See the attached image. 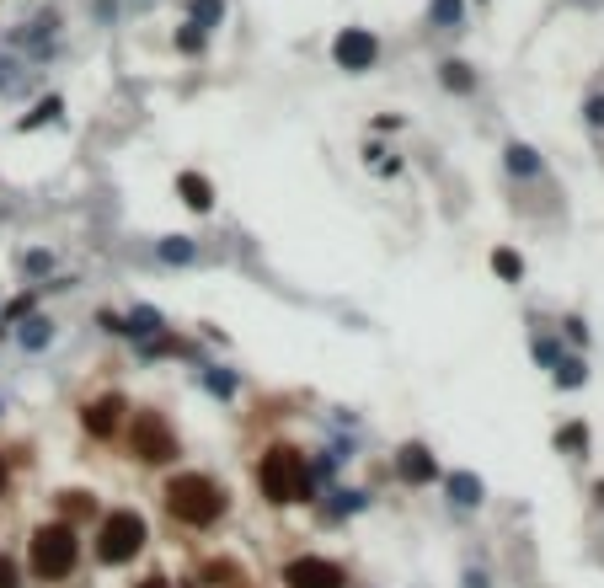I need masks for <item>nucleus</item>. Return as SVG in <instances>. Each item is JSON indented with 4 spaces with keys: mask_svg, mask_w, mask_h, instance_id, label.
Returning a JSON list of instances; mask_svg holds the SVG:
<instances>
[{
    "mask_svg": "<svg viewBox=\"0 0 604 588\" xmlns=\"http://www.w3.org/2000/svg\"><path fill=\"white\" fill-rule=\"evenodd\" d=\"M177 193H182V204H188V209H209V204H214L209 182L198 177V172H182V177H177Z\"/></svg>",
    "mask_w": 604,
    "mask_h": 588,
    "instance_id": "nucleus-10",
    "label": "nucleus"
},
{
    "mask_svg": "<svg viewBox=\"0 0 604 588\" xmlns=\"http://www.w3.org/2000/svg\"><path fill=\"white\" fill-rule=\"evenodd\" d=\"M396 471H401V482L423 487V482H433V476H439V460H433L423 444H407V450L396 455Z\"/></svg>",
    "mask_w": 604,
    "mask_h": 588,
    "instance_id": "nucleus-8",
    "label": "nucleus"
},
{
    "mask_svg": "<svg viewBox=\"0 0 604 588\" xmlns=\"http://www.w3.org/2000/svg\"><path fill=\"white\" fill-rule=\"evenodd\" d=\"M139 588H172V583H166V578H145V583H139Z\"/></svg>",
    "mask_w": 604,
    "mask_h": 588,
    "instance_id": "nucleus-22",
    "label": "nucleus"
},
{
    "mask_svg": "<svg viewBox=\"0 0 604 588\" xmlns=\"http://www.w3.org/2000/svg\"><path fill=\"white\" fill-rule=\"evenodd\" d=\"M220 17H225L220 0H193V27H220Z\"/></svg>",
    "mask_w": 604,
    "mask_h": 588,
    "instance_id": "nucleus-12",
    "label": "nucleus"
},
{
    "mask_svg": "<svg viewBox=\"0 0 604 588\" xmlns=\"http://www.w3.org/2000/svg\"><path fill=\"white\" fill-rule=\"evenodd\" d=\"M118 412H123V401H118V396H102V401H91V407H86V428L97 433V439H107V433L118 428Z\"/></svg>",
    "mask_w": 604,
    "mask_h": 588,
    "instance_id": "nucleus-9",
    "label": "nucleus"
},
{
    "mask_svg": "<svg viewBox=\"0 0 604 588\" xmlns=\"http://www.w3.org/2000/svg\"><path fill=\"white\" fill-rule=\"evenodd\" d=\"M257 487L268 503H305L311 498V471H305V455L289 450V444H278V450L262 455L257 466Z\"/></svg>",
    "mask_w": 604,
    "mask_h": 588,
    "instance_id": "nucleus-2",
    "label": "nucleus"
},
{
    "mask_svg": "<svg viewBox=\"0 0 604 588\" xmlns=\"http://www.w3.org/2000/svg\"><path fill=\"white\" fill-rule=\"evenodd\" d=\"M492 268H498V278H519V273H524V262H519L514 252H498V257H492Z\"/></svg>",
    "mask_w": 604,
    "mask_h": 588,
    "instance_id": "nucleus-14",
    "label": "nucleus"
},
{
    "mask_svg": "<svg viewBox=\"0 0 604 588\" xmlns=\"http://www.w3.org/2000/svg\"><path fill=\"white\" fill-rule=\"evenodd\" d=\"M508 166H514V172H524V177H535V172H540L535 150H524V145H514V150H508Z\"/></svg>",
    "mask_w": 604,
    "mask_h": 588,
    "instance_id": "nucleus-13",
    "label": "nucleus"
},
{
    "mask_svg": "<svg viewBox=\"0 0 604 588\" xmlns=\"http://www.w3.org/2000/svg\"><path fill=\"white\" fill-rule=\"evenodd\" d=\"M129 327H134V332H156V316H150V311H134Z\"/></svg>",
    "mask_w": 604,
    "mask_h": 588,
    "instance_id": "nucleus-19",
    "label": "nucleus"
},
{
    "mask_svg": "<svg viewBox=\"0 0 604 588\" xmlns=\"http://www.w3.org/2000/svg\"><path fill=\"white\" fill-rule=\"evenodd\" d=\"M449 492H455V503H482V482H476V476H449Z\"/></svg>",
    "mask_w": 604,
    "mask_h": 588,
    "instance_id": "nucleus-11",
    "label": "nucleus"
},
{
    "mask_svg": "<svg viewBox=\"0 0 604 588\" xmlns=\"http://www.w3.org/2000/svg\"><path fill=\"white\" fill-rule=\"evenodd\" d=\"M433 17H444V22H455L460 11H455V0H433Z\"/></svg>",
    "mask_w": 604,
    "mask_h": 588,
    "instance_id": "nucleus-20",
    "label": "nucleus"
},
{
    "mask_svg": "<svg viewBox=\"0 0 604 588\" xmlns=\"http://www.w3.org/2000/svg\"><path fill=\"white\" fill-rule=\"evenodd\" d=\"M588 123H594V129H604V97H588Z\"/></svg>",
    "mask_w": 604,
    "mask_h": 588,
    "instance_id": "nucleus-18",
    "label": "nucleus"
},
{
    "mask_svg": "<svg viewBox=\"0 0 604 588\" xmlns=\"http://www.w3.org/2000/svg\"><path fill=\"white\" fill-rule=\"evenodd\" d=\"M332 54H337V65H343V70H369V65H375V54H380V43L369 33H359V27H348V33L337 38Z\"/></svg>",
    "mask_w": 604,
    "mask_h": 588,
    "instance_id": "nucleus-7",
    "label": "nucleus"
},
{
    "mask_svg": "<svg viewBox=\"0 0 604 588\" xmlns=\"http://www.w3.org/2000/svg\"><path fill=\"white\" fill-rule=\"evenodd\" d=\"M129 450L145 460V466H166V460H177V433L166 428L161 412H134V423H129Z\"/></svg>",
    "mask_w": 604,
    "mask_h": 588,
    "instance_id": "nucleus-5",
    "label": "nucleus"
},
{
    "mask_svg": "<svg viewBox=\"0 0 604 588\" xmlns=\"http://www.w3.org/2000/svg\"><path fill=\"white\" fill-rule=\"evenodd\" d=\"M444 81L455 86V91H471V75H466V65H444Z\"/></svg>",
    "mask_w": 604,
    "mask_h": 588,
    "instance_id": "nucleus-16",
    "label": "nucleus"
},
{
    "mask_svg": "<svg viewBox=\"0 0 604 588\" xmlns=\"http://www.w3.org/2000/svg\"><path fill=\"white\" fill-rule=\"evenodd\" d=\"M0 498H6V455H0Z\"/></svg>",
    "mask_w": 604,
    "mask_h": 588,
    "instance_id": "nucleus-23",
    "label": "nucleus"
},
{
    "mask_svg": "<svg viewBox=\"0 0 604 588\" xmlns=\"http://www.w3.org/2000/svg\"><path fill=\"white\" fill-rule=\"evenodd\" d=\"M27 556H33V572L43 583H59L75 572V556H81V540H75L70 524H38L33 530V546H27Z\"/></svg>",
    "mask_w": 604,
    "mask_h": 588,
    "instance_id": "nucleus-3",
    "label": "nucleus"
},
{
    "mask_svg": "<svg viewBox=\"0 0 604 588\" xmlns=\"http://www.w3.org/2000/svg\"><path fill=\"white\" fill-rule=\"evenodd\" d=\"M139 551H145V519H139L134 508L107 514L102 530H97V556H102V562L118 567V562H134Z\"/></svg>",
    "mask_w": 604,
    "mask_h": 588,
    "instance_id": "nucleus-4",
    "label": "nucleus"
},
{
    "mask_svg": "<svg viewBox=\"0 0 604 588\" xmlns=\"http://www.w3.org/2000/svg\"><path fill=\"white\" fill-rule=\"evenodd\" d=\"M166 508H172L177 524H193V530H204L225 514V487L214 482L204 471H182L166 482Z\"/></svg>",
    "mask_w": 604,
    "mask_h": 588,
    "instance_id": "nucleus-1",
    "label": "nucleus"
},
{
    "mask_svg": "<svg viewBox=\"0 0 604 588\" xmlns=\"http://www.w3.org/2000/svg\"><path fill=\"white\" fill-rule=\"evenodd\" d=\"M0 588H17V562L6 551H0Z\"/></svg>",
    "mask_w": 604,
    "mask_h": 588,
    "instance_id": "nucleus-17",
    "label": "nucleus"
},
{
    "mask_svg": "<svg viewBox=\"0 0 604 588\" xmlns=\"http://www.w3.org/2000/svg\"><path fill=\"white\" fill-rule=\"evenodd\" d=\"M284 583L289 588H343L348 572L337 562H321V556H294V562L284 567Z\"/></svg>",
    "mask_w": 604,
    "mask_h": 588,
    "instance_id": "nucleus-6",
    "label": "nucleus"
},
{
    "mask_svg": "<svg viewBox=\"0 0 604 588\" xmlns=\"http://www.w3.org/2000/svg\"><path fill=\"white\" fill-rule=\"evenodd\" d=\"M166 257H172V262H188V257H193V246H188V241H177V246H166Z\"/></svg>",
    "mask_w": 604,
    "mask_h": 588,
    "instance_id": "nucleus-21",
    "label": "nucleus"
},
{
    "mask_svg": "<svg viewBox=\"0 0 604 588\" xmlns=\"http://www.w3.org/2000/svg\"><path fill=\"white\" fill-rule=\"evenodd\" d=\"M556 380H562V385H583V364H578V359L556 364Z\"/></svg>",
    "mask_w": 604,
    "mask_h": 588,
    "instance_id": "nucleus-15",
    "label": "nucleus"
}]
</instances>
